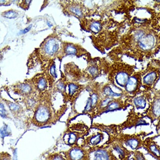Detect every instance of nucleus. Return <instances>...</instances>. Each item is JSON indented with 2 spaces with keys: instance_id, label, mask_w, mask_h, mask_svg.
<instances>
[{
  "instance_id": "f257e3e1",
  "label": "nucleus",
  "mask_w": 160,
  "mask_h": 160,
  "mask_svg": "<svg viewBox=\"0 0 160 160\" xmlns=\"http://www.w3.org/2000/svg\"><path fill=\"white\" fill-rule=\"evenodd\" d=\"M90 128L84 122L79 121L69 124L64 133V141L66 144L72 146L78 145L79 140L83 139L89 134Z\"/></svg>"
},
{
  "instance_id": "f03ea898",
  "label": "nucleus",
  "mask_w": 160,
  "mask_h": 160,
  "mask_svg": "<svg viewBox=\"0 0 160 160\" xmlns=\"http://www.w3.org/2000/svg\"><path fill=\"white\" fill-rule=\"evenodd\" d=\"M57 122L50 106L45 102L40 103L37 107L31 121L33 125L40 128L49 126Z\"/></svg>"
},
{
  "instance_id": "7ed1b4c3",
  "label": "nucleus",
  "mask_w": 160,
  "mask_h": 160,
  "mask_svg": "<svg viewBox=\"0 0 160 160\" xmlns=\"http://www.w3.org/2000/svg\"><path fill=\"white\" fill-rule=\"evenodd\" d=\"M147 135H148L147 133L144 132L134 134H125L122 132L115 137L109 138V141L113 140L118 141L135 151L143 146V139Z\"/></svg>"
},
{
  "instance_id": "20e7f679",
  "label": "nucleus",
  "mask_w": 160,
  "mask_h": 160,
  "mask_svg": "<svg viewBox=\"0 0 160 160\" xmlns=\"http://www.w3.org/2000/svg\"><path fill=\"white\" fill-rule=\"evenodd\" d=\"M149 125V123L144 119L141 114L137 113L134 111L131 110L127 116L126 121L121 124H119L120 132L127 129H130L132 128H137L140 126H147Z\"/></svg>"
},
{
  "instance_id": "39448f33",
  "label": "nucleus",
  "mask_w": 160,
  "mask_h": 160,
  "mask_svg": "<svg viewBox=\"0 0 160 160\" xmlns=\"http://www.w3.org/2000/svg\"><path fill=\"white\" fill-rule=\"evenodd\" d=\"M132 75L133 71L131 69L122 68L111 73L109 79L114 85L120 89L125 87L128 79Z\"/></svg>"
},
{
  "instance_id": "423d86ee",
  "label": "nucleus",
  "mask_w": 160,
  "mask_h": 160,
  "mask_svg": "<svg viewBox=\"0 0 160 160\" xmlns=\"http://www.w3.org/2000/svg\"><path fill=\"white\" fill-rule=\"evenodd\" d=\"M90 152L89 149L78 145L72 146L64 154L66 160H90Z\"/></svg>"
},
{
  "instance_id": "0eeeda50",
  "label": "nucleus",
  "mask_w": 160,
  "mask_h": 160,
  "mask_svg": "<svg viewBox=\"0 0 160 160\" xmlns=\"http://www.w3.org/2000/svg\"><path fill=\"white\" fill-rule=\"evenodd\" d=\"M96 132L91 134H89L83 138L82 146L89 147L90 149H93L98 147V145L102 142L105 138V133L99 130L95 129Z\"/></svg>"
},
{
  "instance_id": "6e6552de",
  "label": "nucleus",
  "mask_w": 160,
  "mask_h": 160,
  "mask_svg": "<svg viewBox=\"0 0 160 160\" xmlns=\"http://www.w3.org/2000/svg\"><path fill=\"white\" fill-rule=\"evenodd\" d=\"M94 151L93 160H119L113 153V149L108 145L90 149Z\"/></svg>"
},
{
  "instance_id": "1a4fd4ad",
  "label": "nucleus",
  "mask_w": 160,
  "mask_h": 160,
  "mask_svg": "<svg viewBox=\"0 0 160 160\" xmlns=\"http://www.w3.org/2000/svg\"><path fill=\"white\" fill-rule=\"evenodd\" d=\"M141 85V79L140 74H133L130 77L124 87L125 92L130 95H136Z\"/></svg>"
},
{
  "instance_id": "9d476101",
  "label": "nucleus",
  "mask_w": 160,
  "mask_h": 160,
  "mask_svg": "<svg viewBox=\"0 0 160 160\" xmlns=\"http://www.w3.org/2000/svg\"><path fill=\"white\" fill-rule=\"evenodd\" d=\"M106 144L111 145L113 150H115L118 154L120 160H129L132 153H134V152L128 150L123 143L117 140L108 141Z\"/></svg>"
},
{
  "instance_id": "9b49d317",
  "label": "nucleus",
  "mask_w": 160,
  "mask_h": 160,
  "mask_svg": "<svg viewBox=\"0 0 160 160\" xmlns=\"http://www.w3.org/2000/svg\"><path fill=\"white\" fill-rule=\"evenodd\" d=\"M90 129L99 130L106 133L110 137H115L119 135L120 132L118 125L111 124L110 125H106L103 124H99L97 123H93L91 124Z\"/></svg>"
},
{
  "instance_id": "f8f14e48",
  "label": "nucleus",
  "mask_w": 160,
  "mask_h": 160,
  "mask_svg": "<svg viewBox=\"0 0 160 160\" xmlns=\"http://www.w3.org/2000/svg\"><path fill=\"white\" fill-rule=\"evenodd\" d=\"M143 118L150 119L151 123L160 119V98H156L153 102L150 109L141 114Z\"/></svg>"
},
{
  "instance_id": "ddd939ff",
  "label": "nucleus",
  "mask_w": 160,
  "mask_h": 160,
  "mask_svg": "<svg viewBox=\"0 0 160 160\" xmlns=\"http://www.w3.org/2000/svg\"><path fill=\"white\" fill-rule=\"evenodd\" d=\"M143 146L147 152L158 160H160V147L153 137H148L144 141Z\"/></svg>"
},
{
  "instance_id": "4468645a",
  "label": "nucleus",
  "mask_w": 160,
  "mask_h": 160,
  "mask_svg": "<svg viewBox=\"0 0 160 160\" xmlns=\"http://www.w3.org/2000/svg\"><path fill=\"white\" fill-rule=\"evenodd\" d=\"M68 99L71 101H75L83 89V86L76 82H70L68 84Z\"/></svg>"
},
{
  "instance_id": "2eb2a0df",
  "label": "nucleus",
  "mask_w": 160,
  "mask_h": 160,
  "mask_svg": "<svg viewBox=\"0 0 160 160\" xmlns=\"http://www.w3.org/2000/svg\"><path fill=\"white\" fill-rule=\"evenodd\" d=\"M126 105L124 102L122 100L121 98L117 99H114L113 101L110 102L106 109L103 110L102 114L108 113L110 111H114L117 110L124 109Z\"/></svg>"
},
{
  "instance_id": "dca6fc26",
  "label": "nucleus",
  "mask_w": 160,
  "mask_h": 160,
  "mask_svg": "<svg viewBox=\"0 0 160 160\" xmlns=\"http://www.w3.org/2000/svg\"><path fill=\"white\" fill-rule=\"evenodd\" d=\"M32 84L36 89L40 92H43L47 88V79L43 75H39L33 79Z\"/></svg>"
},
{
  "instance_id": "f3484780",
  "label": "nucleus",
  "mask_w": 160,
  "mask_h": 160,
  "mask_svg": "<svg viewBox=\"0 0 160 160\" xmlns=\"http://www.w3.org/2000/svg\"><path fill=\"white\" fill-rule=\"evenodd\" d=\"M15 90L19 94L29 96L33 92V87L29 83L24 82L16 85Z\"/></svg>"
},
{
  "instance_id": "a211bd4d",
  "label": "nucleus",
  "mask_w": 160,
  "mask_h": 160,
  "mask_svg": "<svg viewBox=\"0 0 160 160\" xmlns=\"http://www.w3.org/2000/svg\"><path fill=\"white\" fill-rule=\"evenodd\" d=\"M59 48L58 43L55 39H51L47 41L44 45L45 53L49 55H53L57 52Z\"/></svg>"
},
{
  "instance_id": "6ab92c4d",
  "label": "nucleus",
  "mask_w": 160,
  "mask_h": 160,
  "mask_svg": "<svg viewBox=\"0 0 160 160\" xmlns=\"http://www.w3.org/2000/svg\"><path fill=\"white\" fill-rule=\"evenodd\" d=\"M154 43V39L153 37L151 35H148L146 37H143L140 39L138 43L139 46L143 50H149L153 47Z\"/></svg>"
},
{
  "instance_id": "aec40b11",
  "label": "nucleus",
  "mask_w": 160,
  "mask_h": 160,
  "mask_svg": "<svg viewBox=\"0 0 160 160\" xmlns=\"http://www.w3.org/2000/svg\"><path fill=\"white\" fill-rule=\"evenodd\" d=\"M158 78L156 71H151L145 75L143 78V84L147 87H151L155 84Z\"/></svg>"
},
{
  "instance_id": "412c9836",
  "label": "nucleus",
  "mask_w": 160,
  "mask_h": 160,
  "mask_svg": "<svg viewBox=\"0 0 160 160\" xmlns=\"http://www.w3.org/2000/svg\"><path fill=\"white\" fill-rule=\"evenodd\" d=\"M133 104L137 110H143L146 107L147 101L144 96L135 97L133 100Z\"/></svg>"
},
{
  "instance_id": "4be33fe9",
  "label": "nucleus",
  "mask_w": 160,
  "mask_h": 160,
  "mask_svg": "<svg viewBox=\"0 0 160 160\" xmlns=\"http://www.w3.org/2000/svg\"><path fill=\"white\" fill-rule=\"evenodd\" d=\"M102 93L105 97H110V98H115V97H120L122 96V93H116L114 92L111 87L109 85H106L103 87L102 89Z\"/></svg>"
},
{
  "instance_id": "5701e85b",
  "label": "nucleus",
  "mask_w": 160,
  "mask_h": 160,
  "mask_svg": "<svg viewBox=\"0 0 160 160\" xmlns=\"http://www.w3.org/2000/svg\"><path fill=\"white\" fill-rule=\"evenodd\" d=\"M8 106L9 107L12 113H13L14 116H18L20 111V107L16 103L12 102L8 103Z\"/></svg>"
},
{
  "instance_id": "b1692460",
  "label": "nucleus",
  "mask_w": 160,
  "mask_h": 160,
  "mask_svg": "<svg viewBox=\"0 0 160 160\" xmlns=\"http://www.w3.org/2000/svg\"><path fill=\"white\" fill-rule=\"evenodd\" d=\"M65 51L67 54H75L78 52V49L76 47L71 44L67 45L65 47Z\"/></svg>"
},
{
  "instance_id": "393cba45",
  "label": "nucleus",
  "mask_w": 160,
  "mask_h": 160,
  "mask_svg": "<svg viewBox=\"0 0 160 160\" xmlns=\"http://www.w3.org/2000/svg\"><path fill=\"white\" fill-rule=\"evenodd\" d=\"M88 74L92 78H94L99 75L98 69L96 67H90L88 68Z\"/></svg>"
},
{
  "instance_id": "a878e982",
  "label": "nucleus",
  "mask_w": 160,
  "mask_h": 160,
  "mask_svg": "<svg viewBox=\"0 0 160 160\" xmlns=\"http://www.w3.org/2000/svg\"><path fill=\"white\" fill-rule=\"evenodd\" d=\"M90 29L94 32H98L101 29V24L99 22H93L90 25Z\"/></svg>"
},
{
  "instance_id": "bb28decb",
  "label": "nucleus",
  "mask_w": 160,
  "mask_h": 160,
  "mask_svg": "<svg viewBox=\"0 0 160 160\" xmlns=\"http://www.w3.org/2000/svg\"><path fill=\"white\" fill-rule=\"evenodd\" d=\"M66 85L67 84L63 81L59 82L56 85V88L61 93H65L66 92Z\"/></svg>"
},
{
  "instance_id": "cd10ccee",
  "label": "nucleus",
  "mask_w": 160,
  "mask_h": 160,
  "mask_svg": "<svg viewBox=\"0 0 160 160\" xmlns=\"http://www.w3.org/2000/svg\"><path fill=\"white\" fill-rule=\"evenodd\" d=\"M47 160H66V159L65 156H63L60 154H54L50 155Z\"/></svg>"
},
{
  "instance_id": "c85d7f7f",
  "label": "nucleus",
  "mask_w": 160,
  "mask_h": 160,
  "mask_svg": "<svg viewBox=\"0 0 160 160\" xmlns=\"http://www.w3.org/2000/svg\"><path fill=\"white\" fill-rule=\"evenodd\" d=\"M134 156L135 160H146L143 153L137 150L134 152Z\"/></svg>"
},
{
  "instance_id": "c756f323",
  "label": "nucleus",
  "mask_w": 160,
  "mask_h": 160,
  "mask_svg": "<svg viewBox=\"0 0 160 160\" xmlns=\"http://www.w3.org/2000/svg\"><path fill=\"white\" fill-rule=\"evenodd\" d=\"M4 17L8 18H14L16 17L17 14L16 12L13 10H9L8 12H5V13L3 14Z\"/></svg>"
},
{
  "instance_id": "7c9ffc66",
  "label": "nucleus",
  "mask_w": 160,
  "mask_h": 160,
  "mask_svg": "<svg viewBox=\"0 0 160 160\" xmlns=\"http://www.w3.org/2000/svg\"><path fill=\"white\" fill-rule=\"evenodd\" d=\"M50 72L51 75L54 78H57V75L56 73L55 66L54 65H53L50 68Z\"/></svg>"
},
{
  "instance_id": "2f4dec72",
  "label": "nucleus",
  "mask_w": 160,
  "mask_h": 160,
  "mask_svg": "<svg viewBox=\"0 0 160 160\" xmlns=\"http://www.w3.org/2000/svg\"><path fill=\"white\" fill-rule=\"evenodd\" d=\"M1 115L2 117L5 118L7 117V114H6V110L5 109L4 106L2 104H1Z\"/></svg>"
},
{
  "instance_id": "473e14b6",
  "label": "nucleus",
  "mask_w": 160,
  "mask_h": 160,
  "mask_svg": "<svg viewBox=\"0 0 160 160\" xmlns=\"http://www.w3.org/2000/svg\"><path fill=\"white\" fill-rule=\"evenodd\" d=\"M9 134V132H8V130L7 129V127H4L3 128V130L1 129V134L2 138H4L5 136H8Z\"/></svg>"
},
{
  "instance_id": "72a5a7b5",
  "label": "nucleus",
  "mask_w": 160,
  "mask_h": 160,
  "mask_svg": "<svg viewBox=\"0 0 160 160\" xmlns=\"http://www.w3.org/2000/svg\"><path fill=\"white\" fill-rule=\"evenodd\" d=\"M71 12H73L74 13H75L76 15L78 16H80L82 15V12L80 11V9L78 8H72L71 9Z\"/></svg>"
},
{
  "instance_id": "f704fd0d",
  "label": "nucleus",
  "mask_w": 160,
  "mask_h": 160,
  "mask_svg": "<svg viewBox=\"0 0 160 160\" xmlns=\"http://www.w3.org/2000/svg\"><path fill=\"white\" fill-rule=\"evenodd\" d=\"M31 26H29L27 28L25 29L23 31H22V33L23 34H25L26 33H27L28 32L30 31V29H31Z\"/></svg>"
},
{
  "instance_id": "c9c22d12",
  "label": "nucleus",
  "mask_w": 160,
  "mask_h": 160,
  "mask_svg": "<svg viewBox=\"0 0 160 160\" xmlns=\"http://www.w3.org/2000/svg\"><path fill=\"white\" fill-rule=\"evenodd\" d=\"M132 160H134V158H133V159H132Z\"/></svg>"
}]
</instances>
